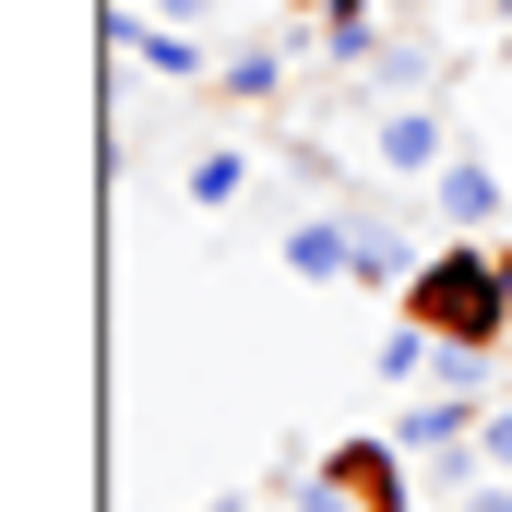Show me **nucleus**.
Segmentation results:
<instances>
[{
  "mask_svg": "<svg viewBox=\"0 0 512 512\" xmlns=\"http://www.w3.org/2000/svg\"><path fill=\"white\" fill-rule=\"evenodd\" d=\"M489 60H501V72H512V12H501V48H489Z\"/></svg>",
  "mask_w": 512,
  "mask_h": 512,
  "instance_id": "16",
  "label": "nucleus"
},
{
  "mask_svg": "<svg viewBox=\"0 0 512 512\" xmlns=\"http://www.w3.org/2000/svg\"><path fill=\"white\" fill-rule=\"evenodd\" d=\"M453 155H465V143H453V120H441V96H382V108H370V167H382V179L429 191Z\"/></svg>",
  "mask_w": 512,
  "mask_h": 512,
  "instance_id": "2",
  "label": "nucleus"
},
{
  "mask_svg": "<svg viewBox=\"0 0 512 512\" xmlns=\"http://www.w3.org/2000/svg\"><path fill=\"white\" fill-rule=\"evenodd\" d=\"M334 489L358 512H417V465H405V441H334Z\"/></svg>",
  "mask_w": 512,
  "mask_h": 512,
  "instance_id": "4",
  "label": "nucleus"
},
{
  "mask_svg": "<svg viewBox=\"0 0 512 512\" xmlns=\"http://www.w3.org/2000/svg\"><path fill=\"white\" fill-rule=\"evenodd\" d=\"M251 155H239V143H191V167H179V191H191V203H203V215H239V203H251Z\"/></svg>",
  "mask_w": 512,
  "mask_h": 512,
  "instance_id": "9",
  "label": "nucleus"
},
{
  "mask_svg": "<svg viewBox=\"0 0 512 512\" xmlns=\"http://www.w3.org/2000/svg\"><path fill=\"white\" fill-rule=\"evenodd\" d=\"M477 465H489V477H512V393L477 417Z\"/></svg>",
  "mask_w": 512,
  "mask_h": 512,
  "instance_id": "13",
  "label": "nucleus"
},
{
  "mask_svg": "<svg viewBox=\"0 0 512 512\" xmlns=\"http://www.w3.org/2000/svg\"><path fill=\"white\" fill-rule=\"evenodd\" d=\"M465 512H512V477H477V489H465Z\"/></svg>",
  "mask_w": 512,
  "mask_h": 512,
  "instance_id": "14",
  "label": "nucleus"
},
{
  "mask_svg": "<svg viewBox=\"0 0 512 512\" xmlns=\"http://www.w3.org/2000/svg\"><path fill=\"white\" fill-rule=\"evenodd\" d=\"M429 215L453 227V239H501V215H512V191H501V167L489 155H453L441 179H429Z\"/></svg>",
  "mask_w": 512,
  "mask_h": 512,
  "instance_id": "5",
  "label": "nucleus"
},
{
  "mask_svg": "<svg viewBox=\"0 0 512 512\" xmlns=\"http://www.w3.org/2000/svg\"><path fill=\"white\" fill-rule=\"evenodd\" d=\"M489 262H501V286H512V227H501V239H489Z\"/></svg>",
  "mask_w": 512,
  "mask_h": 512,
  "instance_id": "15",
  "label": "nucleus"
},
{
  "mask_svg": "<svg viewBox=\"0 0 512 512\" xmlns=\"http://www.w3.org/2000/svg\"><path fill=\"white\" fill-rule=\"evenodd\" d=\"M429 346H441L429 322H393L382 346H370V370H382V382H405V393H417V382H429Z\"/></svg>",
  "mask_w": 512,
  "mask_h": 512,
  "instance_id": "12",
  "label": "nucleus"
},
{
  "mask_svg": "<svg viewBox=\"0 0 512 512\" xmlns=\"http://www.w3.org/2000/svg\"><path fill=\"white\" fill-rule=\"evenodd\" d=\"M370 96H441V48H429V36H382Z\"/></svg>",
  "mask_w": 512,
  "mask_h": 512,
  "instance_id": "11",
  "label": "nucleus"
},
{
  "mask_svg": "<svg viewBox=\"0 0 512 512\" xmlns=\"http://www.w3.org/2000/svg\"><path fill=\"white\" fill-rule=\"evenodd\" d=\"M298 48H310V36H274V48H227V72H215V84H227L239 108H274V96H286V60H298Z\"/></svg>",
  "mask_w": 512,
  "mask_h": 512,
  "instance_id": "10",
  "label": "nucleus"
},
{
  "mask_svg": "<svg viewBox=\"0 0 512 512\" xmlns=\"http://www.w3.org/2000/svg\"><path fill=\"white\" fill-rule=\"evenodd\" d=\"M143 12H155V0H143Z\"/></svg>",
  "mask_w": 512,
  "mask_h": 512,
  "instance_id": "18",
  "label": "nucleus"
},
{
  "mask_svg": "<svg viewBox=\"0 0 512 512\" xmlns=\"http://www.w3.org/2000/svg\"><path fill=\"white\" fill-rule=\"evenodd\" d=\"M310 60L370 72V60H382V0H310Z\"/></svg>",
  "mask_w": 512,
  "mask_h": 512,
  "instance_id": "7",
  "label": "nucleus"
},
{
  "mask_svg": "<svg viewBox=\"0 0 512 512\" xmlns=\"http://www.w3.org/2000/svg\"><path fill=\"white\" fill-rule=\"evenodd\" d=\"M477 417H489L477 393H417V405L393 417V441H405V465H417V453H477Z\"/></svg>",
  "mask_w": 512,
  "mask_h": 512,
  "instance_id": "6",
  "label": "nucleus"
},
{
  "mask_svg": "<svg viewBox=\"0 0 512 512\" xmlns=\"http://www.w3.org/2000/svg\"><path fill=\"white\" fill-rule=\"evenodd\" d=\"M405 322H429L441 346H512V286H501V262H489V239H441V251L417 262Z\"/></svg>",
  "mask_w": 512,
  "mask_h": 512,
  "instance_id": "1",
  "label": "nucleus"
},
{
  "mask_svg": "<svg viewBox=\"0 0 512 512\" xmlns=\"http://www.w3.org/2000/svg\"><path fill=\"white\" fill-rule=\"evenodd\" d=\"M274 251H286V274H298V286H358V215H346V203H310Z\"/></svg>",
  "mask_w": 512,
  "mask_h": 512,
  "instance_id": "3",
  "label": "nucleus"
},
{
  "mask_svg": "<svg viewBox=\"0 0 512 512\" xmlns=\"http://www.w3.org/2000/svg\"><path fill=\"white\" fill-rule=\"evenodd\" d=\"M215 512H251V501H215Z\"/></svg>",
  "mask_w": 512,
  "mask_h": 512,
  "instance_id": "17",
  "label": "nucleus"
},
{
  "mask_svg": "<svg viewBox=\"0 0 512 512\" xmlns=\"http://www.w3.org/2000/svg\"><path fill=\"white\" fill-rule=\"evenodd\" d=\"M346 215H358V286H382V298H405L429 251H417V239H405L393 215H370V203H346Z\"/></svg>",
  "mask_w": 512,
  "mask_h": 512,
  "instance_id": "8",
  "label": "nucleus"
}]
</instances>
